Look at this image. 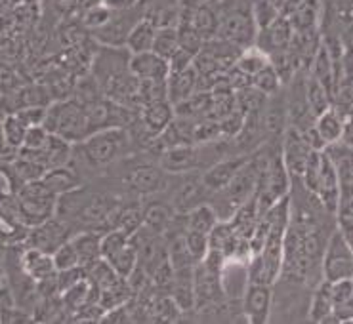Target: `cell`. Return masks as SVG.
<instances>
[{"mask_svg":"<svg viewBox=\"0 0 353 324\" xmlns=\"http://www.w3.org/2000/svg\"><path fill=\"white\" fill-rule=\"evenodd\" d=\"M42 126L48 130L50 134H56L71 143H81L84 138L90 136L88 114H86L84 101L81 99L56 101L46 107V117H44Z\"/></svg>","mask_w":353,"mask_h":324,"instance_id":"1","label":"cell"},{"mask_svg":"<svg viewBox=\"0 0 353 324\" xmlns=\"http://www.w3.org/2000/svg\"><path fill=\"white\" fill-rule=\"evenodd\" d=\"M16 203L23 225L34 227L56 214L58 194H54L41 179L29 181L17 189Z\"/></svg>","mask_w":353,"mask_h":324,"instance_id":"2","label":"cell"},{"mask_svg":"<svg viewBox=\"0 0 353 324\" xmlns=\"http://www.w3.org/2000/svg\"><path fill=\"white\" fill-rule=\"evenodd\" d=\"M130 145V138L123 126L103 128L90 134L88 138L81 141L84 156L94 166H107L121 156L126 147Z\"/></svg>","mask_w":353,"mask_h":324,"instance_id":"3","label":"cell"},{"mask_svg":"<svg viewBox=\"0 0 353 324\" xmlns=\"http://www.w3.org/2000/svg\"><path fill=\"white\" fill-rule=\"evenodd\" d=\"M340 279H353V250L336 229L323 254V281L334 283Z\"/></svg>","mask_w":353,"mask_h":324,"instance_id":"4","label":"cell"},{"mask_svg":"<svg viewBox=\"0 0 353 324\" xmlns=\"http://www.w3.org/2000/svg\"><path fill=\"white\" fill-rule=\"evenodd\" d=\"M216 37L233 42L239 48H250L258 39V25H256L252 10L237 8L230 12L228 16H223L220 19V29Z\"/></svg>","mask_w":353,"mask_h":324,"instance_id":"5","label":"cell"},{"mask_svg":"<svg viewBox=\"0 0 353 324\" xmlns=\"http://www.w3.org/2000/svg\"><path fill=\"white\" fill-rule=\"evenodd\" d=\"M86 114H88V126L90 134L103 128H113V126H124L128 121V111L123 105L111 99H90L84 101Z\"/></svg>","mask_w":353,"mask_h":324,"instance_id":"6","label":"cell"},{"mask_svg":"<svg viewBox=\"0 0 353 324\" xmlns=\"http://www.w3.org/2000/svg\"><path fill=\"white\" fill-rule=\"evenodd\" d=\"M65 241H69V229L61 219H56L54 216L39 225L31 227L29 235L25 239L29 248H37V250L48 252V254H52Z\"/></svg>","mask_w":353,"mask_h":324,"instance_id":"7","label":"cell"},{"mask_svg":"<svg viewBox=\"0 0 353 324\" xmlns=\"http://www.w3.org/2000/svg\"><path fill=\"white\" fill-rule=\"evenodd\" d=\"M271 311V284L248 283V288L243 296V313L248 323H268Z\"/></svg>","mask_w":353,"mask_h":324,"instance_id":"8","label":"cell"},{"mask_svg":"<svg viewBox=\"0 0 353 324\" xmlns=\"http://www.w3.org/2000/svg\"><path fill=\"white\" fill-rule=\"evenodd\" d=\"M292 37H294V29L290 19L285 14H279L268 27L260 29V50H263L268 56L271 52L273 54L285 52L292 42Z\"/></svg>","mask_w":353,"mask_h":324,"instance_id":"9","label":"cell"},{"mask_svg":"<svg viewBox=\"0 0 353 324\" xmlns=\"http://www.w3.org/2000/svg\"><path fill=\"white\" fill-rule=\"evenodd\" d=\"M128 69L138 81H166L170 74L168 61L165 57L157 56L151 50L140 52V54H132Z\"/></svg>","mask_w":353,"mask_h":324,"instance_id":"10","label":"cell"},{"mask_svg":"<svg viewBox=\"0 0 353 324\" xmlns=\"http://www.w3.org/2000/svg\"><path fill=\"white\" fill-rule=\"evenodd\" d=\"M313 194H317L319 203L325 206V210L336 212L338 201H340V178H338L334 166L330 164V161L325 156H321V168L319 176H317V185Z\"/></svg>","mask_w":353,"mask_h":324,"instance_id":"11","label":"cell"},{"mask_svg":"<svg viewBox=\"0 0 353 324\" xmlns=\"http://www.w3.org/2000/svg\"><path fill=\"white\" fill-rule=\"evenodd\" d=\"M250 161L247 154H241V156H231V159H223V161L216 162L212 168H208L203 176L205 185L208 187V191H222L223 187L230 183L231 179L235 178L239 170Z\"/></svg>","mask_w":353,"mask_h":324,"instance_id":"12","label":"cell"},{"mask_svg":"<svg viewBox=\"0 0 353 324\" xmlns=\"http://www.w3.org/2000/svg\"><path fill=\"white\" fill-rule=\"evenodd\" d=\"M199 84V71L195 65H189L188 69H183L180 73H170L166 79V97L172 105H178L181 101H185L197 92Z\"/></svg>","mask_w":353,"mask_h":324,"instance_id":"13","label":"cell"},{"mask_svg":"<svg viewBox=\"0 0 353 324\" xmlns=\"http://www.w3.org/2000/svg\"><path fill=\"white\" fill-rule=\"evenodd\" d=\"M312 151H315V149L310 147V143L298 132V128L290 130L287 134V139H285V151H283V161L287 164L288 174L302 176V170H304L307 156L312 154Z\"/></svg>","mask_w":353,"mask_h":324,"instance_id":"14","label":"cell"},{"mask_svg":"<svg viewBox=\"0 0 353 324\" xmlns=\"http://www.w3.org/2000/svg\"><path fill=\"white\" fill-rule=\"evenodd\" d=\"M21 267L27 275L33 279L34 283H50L56 279V265L52 254L48 252L37 250V248H27L21 256Z\"/></svg>","mask_w":353,"mask_h":324,"instance_id":"15","label":"cell"},{"mask_svg":"<svg viewBox=\"0 0 353 324\" xmlns=\"http://www.w3.org/2000/svg\"><path fill=\"white\" fill-rule=\"evenodd\" d=\"M199 164L197 147L191 143H180V145L168 147L163 153V168L170 174H183L193 170Z\"/></svg>","mask_w":353,"mask_h":324,"instance_id":"16","label":"cell"},{"mask_svg":"<svg viewBox=\"0 0 353 324\" xmlns=\"http://www.w3.org/2000/svg\"><path fill=\"white\" fill-rule=\"evenodd\" d=\"M325 156L329 159L330 164L334 166L340 183H352L353 181V147L344 141L338 139L334 143H329L323 149Z\"/></svg>","mask_w":353,"mask_h":324,"instance_id":"17","label":"cell"},{"mask_svg":"<svg viewBox=\"0 0 353 324\" xmlns=\"http://www.w3.org/2000/svg\"><path fill=\"white\" fill-rule=\"evenodd\" d=\"M143 128L148 130L149 136H159L161 132H165L174 121V105L168 99L163 101H155V103H148L143 105Z\"/></svg>","mask_w":353,"mask_h":324,"instance_id":"18","label":"cell"},{"mask_svg":"<svg viewBox=\"0 0 353 324\" xmlns=\"http://www.w3.org/2000/svg\"><path fill=\"white\" fill-rule=\"evenodd\" d=\"M210 193L208 187L205 185L203 178L201 179H185L174 194V208L176 210L188 214L191 208H195L199 204H205L206 194Z\"/></svg>","mask_w":353,"mask_h":324,"instance_id":"19","label":"cell"},{"mask_svg":"<svg viewBox=\"0 0 353 324\" xmlns=\"http://www.w3.org/2000/svg\"><path fill=\"white\" fill-rule=\"evenodd\" d=\"M130 185L140 194H155L161 189H165L166 176L165 172L159 170L157 166L143 164L130 172Z\"/></svg>","mask_w":353,"mask_h":324,"instance_id":"20","label":"cell"},{"mask_svg":"<svg viewBox=\"0 0 353 324\" xmlns=\"http://www.w3.org/2000/svg\"><path fill=\"white\" fill-rule=\"evenodd\" d=\"M312 77L329 90L330 96H334V90H336V65H334V59H332L329 48L325 44H319V48L315 50L312 63Z\"/></svg>","mask_w":353,"mask_h":324,"instance_id":"21","label":"cell"},{"mask_svg":"<svg viewBox=\"0 0 353 324\" xmlns=\"http://www.w3.org/2000/svg\"><path fill=\"white\" fill-rule=\"evenodd\" d=\"M44 185L48 187L54 194H65L69 191H74L81 187V179L77 176V172L71 170L69 166H58V168H50L44 172V176L41 178Z\"/></svg>","mask_w":353,"mask_h":324,"instance_id":"22","label":"cell"},{"mask_svg":"<svg viewBox=\"0 0 353 324\" xmlns=\"http://www.w3.org/2000/svg\"><path fill=\"white\" fill-rule=\"evenodd\" d=\"M315 132L319 134L321 141L325 145L329 143H334L338 139H342L344 136V119L340 117L336 109H327L325 113H321L319 117H315Z\"/></svg>","mask_w":353,"mask_h":324,"instance_id":"23","label":"cell"},{"mask_svg":"<svg viewBox=\"0 0 353 324\" xmlns=\"http://www.w3.org/2000/svg\"><path fill=\"white\" fill-rule=\"evenodd\" d=\"M157 27L151 19H140L132 25V29L126 34V46L132 54H140V52H148L153 46L155 41Z\"/></svg>","mask_w":353,"mask_h":324,"instance_id":"24","label":"cell"},{"mask_svg":"<svg viewBox=\"0 0 353 324\" xmlns=\"http://www.w3.org/2000/svg\"><path fill=\"white\" fill-rule=\"evenodd\" d=\"M220 19L222 17L218 16V12L212 8V6H206V2H201L199 8L193 10V16H191V23L197 29L199 34L208 41L218 34V29H220Z\"/></svg>","mask_w":353,"mask_h":324,"instance_id":"25","label":"cell"},{"mask_svg":"<svg viewBox=\"0 0 353 324\" xmlns=\"http://www.w3.org/2000/svg\"><path fill=\"white\" fill-rule=\"evenodd\" d=\"M73 243L77 256H79V263L84 267L86 263H90L94 259L101 258V236L86 231V233H79L73 239H69Z\"/></svg>","mask_w":353,"mask_h":324,"instance_id":"26","label":"cell"},{"mask_svg":"<svg viewBox=\"0 0 353 324\" xmlns=\"http://www.w3.org/2000/svg\"><path fill=\"white\" fill-rule=\"evenodd\" d=\"M239 241H241V236H237L233 227L230 223H222V221H218L212 227V231L208 233V248L223 252L225 256H231L237 250Z\"/></svg>","mask_w":353,"mask_h":324,"instance_id":"27","label":"cell"},{"mask_svg":"<svg viewBox=\"0 0 353 324\" xmlns=\"http://www.w3.org/2000/svg\"><path fill=\"white\" fill-rule=\"evenodd\" d=\"M332 311H334V301H332V294H330V283L323 281L313 294L310 318L313 323H325L329 316H332Z\"/></svg>","mask_w":353,"mask_h":324,"instance_id":"28","label":"cell"},{"mask_svg":"<svg viewBox=\"0 0 353 324\" xmlns=\"http://www.w3.org/2000/svg\"><path fill=\"white\" fill-rule=\"evenodd\" d=\"M305 101H307V109L313 117H319L325 113L327 109L332 107V96L330 92L321 82H317L313 77H310L307 86H305Z\"/></svg>","mask_w":353,"mask_h":324,"instance_id":"29","label":"cell"},{"mask_svg":"<svg viewBox=\"0 0 353 324\" xmlns=\"http://www.w3.org/2000/svg\"><path fill=\"white\" fill-rule=\"evenodd\" d=\"M216 223H218V214L210 204H199L188 212V221H185L188 229L208 235Z\"/></svg>","mask_w":353,"mask_h":324,"instance_id":"30","label":"cell"},{"mask_svg":"<svg viewBox=\"0 0 353 324\" xmlns=\"http://www.w3.org/2000/svg\"><path fill=\"white\" fill-rule=\"evenodd\" d=\"M107 261L111 263V267L115 269L119 275L126 279L134 269L138 267V265H136V263H138V246H136L134 241L130 239V241L124 244L121 250L115 252L111 258H107Z\"/></svg>","mask_w":353,"mask_h":324,"instance_id":"31","label":"cell"},{"mask_svg":"<svg viewBox=\"0 0 353 324\" xmlns=\"http://www.w3.org/2000/svg\"><path fill=\"white\" fill-rule=\"evenodd\" d=\"M176 50H178V29L176 27H157L151 52H155L157 56L165 57L168 61Z\"/></svg>","mask_w":353,"mask_h":324,"instance_id":"32","label":"cell"},{"mask_svg":"<svg viewBox=\"0 0 353 324\" xmlns=\"http://www.w3.org/2000/svg\"><path fill=\"white\" fill-rule=\"evenodd\" d=\"M271 57L263 52V50H254V48H247L241 52L239 56L237 63L235 67L241 69L243 73H247L248 77H254L260 69H263L265 65L270 63Z\"/></svg>","mask_w":353,"mask_h":324,"instance_id":"33","label":"cell"},{"mask_svg":"<svg viewBox=\"0 0 353 324\" xmlns=\"http://www.w3.org/2000/svg\"><path fill=\"white\" fill-rule=\"evenodd\" d=\"M281 86V77L277 73V69L273 67V63H268L263 69H260L258 73L252 77V88L258 90L263 96H271L275 94Z\"/></svg>","mask_w":353,"mask_h":324,"instance_id":"34","label":"cell"},{"mask_svg":"<svg viewBox=\"0 0 353 324\" xmlns=\"http://www.w3.org/2000/svg\"><path fill=\"white\" fill-rule=\"evenodd\" d=\"M2 130H4V139H6L8 147L17 151L19 147L23 145L27 126L17 119L16 113H10L6 119H2Z\"/></svg>","mask_w":353,"mask_h":324,"instance_id":"35","label":"cell"},{"mask_svg":"<svg viewBox=\"0 0 353 324\" xmlns=\"http://www.w3.org/2000/svg\"><path fill=\"white\" fill-rule=\"evenodd\" d=\"M336 86L352 88L353 86V44L342 48L336 63Z\"/></svg>","mask_w":353,"mask_h":324,"instance_id":"36","label":"cell"},{"mask_svg":"<svg viewBox=\"0 0 353 324\" xmlns=\"http://www.w3.org/2000/svg\"><path fill=\"white\" fill-rule=\"evenodd\" d=\"M170 219H172L170 210L163 204H151L148 210H143V225H148L155 233L165 231L170 223Z\"/></svg>","mask_w":353,"mask_h":324,"instance_id":"37","label":"cell"},{"mask_svg":"<svg viewBox=\"0 0 353 324\" xmlns=\"http://www.w3.org/2000/svg\"><path fill=\"white\" fill-rule=\"evenodd\" d=\"M117 227L121 231H124L126 235H136L143 227V210L134 208V206H128V208L121 210L119 216H117Z\"/></svg>","mask_w":353,"mask_h":324,"instance_id":"38","label":"cell"},{"mask_svg":"<svg viewBox=\"0 0 353 324\" xmlns=\"http://www.w3.org/2000/svg\"><path fill=\"white\" fill-rule=\"evenodd\" d=\"M52 259H54V265L56 271H65V269L79 267V256L71 241H65L63 244H59L56 250L52 252Z\"/></svg>","mask_w":353,"mask_h":324,"instance_id":"39","label":"cell"},{"mask_svg":"<svg viewBox=\"0 0 353 324\" xmlns=\"http://www.w3.org/2000/svg\"><path fill=\"white\" fill-rule=\"evenodd\" d=\"M210 107H212V96L195 92L185 101L178 103V111H181L183 117H195V114H205Z\"/></svg>","mask_w":353,"mask_h":324,"instance_id":"40","label":"cell"},{"mask_svg":"<svg viewBox=\"0 0 353 324\" xmlns=\"http://www.w3.org/2000/svg\"><path fill=\"white\" fill-rule=\"evenodd\" d=\"M183 243H185V248L189 250V254L193 256L195 261H203V258L208 252V235L205 233H199V231H193V229H188L185 235H183Z\"/></svg>","mask_w":353,"mask_h":324,"instance_id":"41","label":"cell"},{"mask_svg":"<svg viewBox=\"0 0 353 324\" xmlns=\"http://www.w3.org/2000/svg\"><path fill=\"white\" fill-rule=\"evenodd\" d=\"M132 236L126 235L124 231H121L119 227L111 229L107 235L101 236V258H111L115 252H119L123 248L124 244L130 241Z\"/></svg>","mask_w":353,"mask_h":324,"instance_id":"42","label":"cell"},{"mask_svg":"<svg viewBox=\"0 0 353 324\" xmlns=\"http://www.w3.org/2000/svg\"><path fill=\"white\" fill-rule=\"evenodd\" d=\"M113 17V10L107 8L105 4H94L88 8V12L84 14L83 23L84 27H88L92 31H98L103 25L109 23V19Z\"/></svg>","mask_w":353,"mask_h":324,"instance_id":"43","label":"cell"},{"mask_svg":"<svg viewBox=\"0 0 353 324\" xmlns=\"http://www.w3.org/2000/svg\"><path fill=\"white\" fill-rule=\"evenodd\" d=\"M252 14H254L258 29H263V27H268L275 17L279 16V8L271 0H258L254 10H252Z\"/></svg>","mask_w":353,"mask_h":324,"instance_id":"44","label":"cell"},{"mask_svg":"<svg viewBox=\"0 0 353 324\" xmlns=\"http://www.w3.org/2000/svg\"><path fill=\"white\" fill-rule=\"evenodd\" d=\"M50 132L42 124H37V126H29L27 132H25L23 145L25 149H42V147L48 143Z\"/></svg>","mask_w":353,"mask_h":324,"instance_id":"45","label":"cell"},{"mask_svg":"<svg viewBox=\"0 0 353 324\" xmlns=\"http://www.w3.org/2000/svg\"><path fill=\"white\" fill-rule=\"evenodd\" d=\"M46 107L48 105H29L21 107L14 111L19 121L23 122L25 126H37V124H42L44 122V117H46Z\"/></svg>","mask_w":353,"mask_h":324,"instance_id":"46","label":"cell"},{"mask_svg":"<svg viewBox=\"0 0 353 324\" xmlns=\"http://www.w3.org/2000/svg\"><path fill=\"white\" fill-rule=\"evenodd\" d=\"M54 2V10H56V14L59 16H67V14H71L79 4H81V0H52Z\"/></svg>","mask_w":353,"mask_h":324,"instance_id":"47","label":"cell"},{"mask_svg":"<svg viewBox=\"0 0 353 324\" xmlns=\"http://www.w3.org/2000/svg\"><path fill=\"white\" fill-rule=\"evenodd\" d=\"M103 4L111 10H130L136 0H103Z\"/></svg>","mask_w":353,"mask_h":324,"instance_id":"48","label":"cell"},{"mask_svg":"<svg viewBox=\"0 0 353 324\" xmlns=\"http://www.w3.org/2000/svg\"><path fill=\"white\" fill-rule=\"evenodd\" d=\"M8 151H16V149H12V147H8V143H6V139H4V130H2V122H0V156H4Z\"/></svg>","mask_w":353,"mask_h":324,"instance_id":"49","label":"cell"},{"mask_svg":"<svg viewBox=\"0 0 353 324\" xmlns=\"http://www.w3.org/2000/svg\"><path fill=\"white\" fill-rule=\"evenodd\" d=\"M19 2H23L25 6H34V4H37L39 0H19Z\"/></svg>","mask_w":353,"mask_h":324,"instance_id":"50","label":"cell"},{"mask_svg":"<svg viewBox=\"0 0 353 324\" xmlns=\"http://www.w3.org/2000/svg\"><path fill=\"white\" fill-rule=\"evenodd\" d=\"M4 279V271H2V265H0V281Z\"/></svg>","mask_w":353,"mask_h":324,"instance_id":"51","label":"cell"},{"mask_svg":"<svg viewBox=\"0 0 353 324\" xmlns=\"http://www.w3.org/2000/svg\"><path fill=\"white\" fill-rule=\"evenodd\" d=\"M199 2H208V0H199Z\"/></svg>","mask_w":353,"mask_h":324,"instance_id":"52","label":"cell"},{"mask_svg":"<svg viewBox=\"0 0 353 324\" xmlns=\"http://www.w3.org/2000/svg\"><path fill=\"white\" fill-rule=\"evenodd\" d=\"M352 88H353V86H352Z\"/></svg>","mask_w":353,"mask_h":324,"instance_id":"53","label":"cell"}]
</instances>
